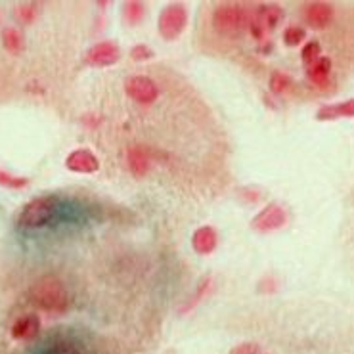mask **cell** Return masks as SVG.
Segmentation results:
<instances>
[{"label": "cell", "mask_w": 354, "mask_h": 354, "mask_svg": "<svg viewBox=\"0 0 354 354\" xmlns=\"http://www.w3.org/2000/svg\"><path fill=\"white\" fill-rule=\"evenodd\" d=\"M29 297L35 306L50 314H64L71 305L67 288L54 276H44L29 289Z\"/></svg>", "instance_id": "obj_1"}, {"label": "cell", "mask_w": 354, "mask_h": 354, "mask_svg": "<svg viewBox=\"0 0 354 354\" xmlns=\"http://www.w3.org/2000/svg\"><path fill=\"white\" fill-rule=\"evenodd\" d=\"M58 209V199L52 198V196H41V198L31 199L29 203H25L24 209L17 214V226L25 228V230L44 228L46 224L56 218Z\"/></svg>", "instance_id": "obj_2"}, {"label": "cell", "mask_w": 354, "mask_h": 354, "mask_svg": "<svg viewBox=\"0 0 354 354\" xmlns=\"http://www.w3.org/2000/svg\"><path fill=\"white\" fill-rule=\"evenodd\" d=\"M249 10L241 4L224 2L213 10V29L223 37H239L248 31Z\"/></svg>", "instance_id": "obj_3"}, {"label": "cell", "mask_w": 354, "mask_h": 354, "mask_svg": "<svg viewBox=\"0 0 354 354\" xmlns=\"http://www.w3.org/2000/svg\"><path fill=\"white\" fill-rule=\"evenodd\" d=\"M189 12L188 8L176 2V4H169L163 8V12L159 14V19H157V29H159V35L165 39V41H176L186 25H188Z\"/></svg>", "instance_id": "obj_4"}, {"label": "cell", "mask_w": 354, "mask_h": 354, "mask_svg": "<svg viewBox=\"0 0 354 354\" xmlns=\"http://www.w3.org/2000/svg\"><path fill=\"white\" fill-rule=\"evenodd\" d=\"M281 17H283L281 6H278V4H263V6L249 12L248 31L255 37L257 41H261V39H264V35L270 33L272 29L278 27Z\"/></svg>", "instance_id": "obj_5"}, {"label": "cell", "mask_w": 354, "mask_h": 354, "mask_svg": "<svg viewBox=\"0 0 354 354\" xmlns=\"http://www.w3.org/2000/svg\"><path fill=\"white\" fill-rule=\"evenodd\" d=\"M124 92L131 100H134L140 106H151L159 98L157 84L146 77V75H132L124 81Z\"/></svg>", "instance_id": "obj_6"}, {"label": "cell", "mask_w": 354, "mask_h": 354, "mask_svg": "<svg viewBox=\"0 0 354 354\" xmlns=\"http://www.w3.org/2000/svg\"><path fill=\"white\" fill-rule=\"evenodd\" d=\"M335 17V8L330 2H306L303 6V19L310 29H326Z\"/></svg>", "instance_id": "obj_7"}, {"label": "cell", "mask_w": 354, "mask_h": 354, "mask_svg": "<svg viewBox=\"0 0 354 354\" xmlns=\"http://www.w3.org/2000/svg\"><path fill=\"white\" fill-rule=\"evenodd\" d=\"M286 224H288V213H286V209L281 205L272 203V205L264 207L263 211L253 218L251 228L257 232H274L283 228Z\"/></svg>", "instance_id": "obj_8"}, {"label": "cell", "mask_w": 354, "mask_h": 354, "mask_svg": "<svg viewBox=\"0 0 354 354\" xmlns=\"http://www.w3.org/2000/svg\"><path fill=\"white\" fill-rule=\"evenodd\" d=\"M121 58V48L115 41H102L86 52V64L92 67H107Z\"/></svg>", "instance_id": "obj_9"}, {"label": "cell", "mask_w": 354, "mask_h": 354, "mask_svg": "<svg viewBox=\"0 0 354 354\" xmlns=\"http://www.w3.org/2000/svg\"><path fill=\"white\" fill-rule=\"evenodd\" d=\"M66 167L71 171V173L92 174V173H98L100 161H98V157L94 156L91 149L79 148V149H73V151L67 156Z\"/></svg>", "instance_id": "obj_10"}, {"label": "cell", "mask_w": 354, "mask_h": 354, "mask_svg": "<svg viewBox=\"0 0 354 354\" xmlns=\"http://www.w3.org/2000/svg\"><path fill=\"white\" fill-rule=\"evenodd\" d=\"M151 153L146 146H140V144H134L131 148L127 149V163H129V169L131 173L136 176V178H142L149 173L151 169Z\"/></svg>", "instance_id": "obj_11"}, {"label": "cell", "mask_w": 354, "mask_h": 354, "mask_svg": "<svg viewBox=\"0 0 354 354\" xmlns=\"http://www.w3.org/2000/svg\"><path fill=\"white\" fill-rule=\"evenodd\" d=\"M331 69H333L331 59L328 56H322L316 64L306 67V79L318 91H328L331 84Z\"/></svg>", "instance_id": "obj_12"}, {"label": "cell", "mask_w": 354, "mask_h": 354, "mask_svg": "<svg viewBox=\"0 0 354 354\" xmlns=\"http://www.w3.org/2000/svg\"><path fill=\"white\" fill-rule=\"evenodd\" d=\"M218 245V234L213 226H201L192 236V248L198 255H211Z\"/></svg>", "instance_id": "obj_13"}, {"label": "cell", "mask_w": 354, "mask_h": 354, "mask_svg": "<svg viewBox=\"0 0 354 354\" xmlns=\"http://www.w3.org/2000/svg\"><path fill=\"white\" fill-rule=\"evenodd\" d=\"M41 331V320L37 314H25L17 318L12 326V337L16 341H31L39 335Z\"/></svg>", "instance_id": "obj_14"}, {"label": "cell", "mask_w": 354, "mask_h": 354, "mask_svg": "<svg viewBox=\"0 0 354 354\" xmlns=\"http://www.w3.org/2000/svg\"><path fill=\"white\" fill-rule=\"evenodd\" d=\"M354 117V98L322 106L316 113L318 121H337V119H353Z\"/></svg>", "instance_id": "obj_15"}, {"label": "cell", "mask_w": 354, "mask_h": 354, "mask_svg": "<svg viewBox=\"0 0 354 354\" xmlns=\"http://www.w3.org/2000/svg\"><path fill=\"white\" fill-rule=\"evenodd\" d=\"M2 46L4 50L12 54V56H17L25 50V37L24 33L16 29V27H6L2 29Z\"/></svg>", "instance_id": "obj_16"}, {"label": "cell", "mask_w": 354, "mask_h": 354, "mask_svg": "<svg viewBox=\"0 0 354 354\" xmlns=\"http://www.w3.org/2000/svg\"><path fill=\"white\" fill-rule=\"evenodd\" d=\"M39 14H41V2H19L14 8V17L24 25L33 24Z\"/></svg>", "instance_id": "obj_17"}, {"label": "cell", "mask_w": 354, "mask_h": 354, "mask_svg": "<svg viewBox=\"0 0 354 354\" xmlns=\"http://www.w3.org/2000/svg\"><path fill=\"white\" fill-rule=\"evenodd\" d=\"M42 354H84L83 348L73 343V341H69V339H56V341H52L48 345L44 346V351Z\"/></svg>", "instance_id": "obj_18"}, {"label": "cell", "mask_w": 354, "mask_h": 354, "mask_svg": "<svg viewBox=\"0 0 354 354\" xmlns=\"http://www.w3.org/2000/svg\"><path fill=\"white\" fill-rule=\"evenodd\" d=\"M146 16V6L144 2L138 0H131V2H124L123 4V19L124 24L129 25H138Z\"/></svg>", "instance_id": "obj_19"}, {"label": "cell", "mask_w": 354, "mask_h": 354, "mask_svg": "<svg viewBox=\"0 0 354 354\" xmlns=\"http://www.w3.org/2000/svg\"><path fill=\"white\" fill-rule=\"evenodd\" d=\"M268 86H270L272 94L281 96V94H288L293 88V79L283 71H274L268 79Z\"/></svg>", "instance_id": "obj_20"}, {"label": "cell", "mask_w": 354, "mask_h": 354, "mask_svg": "<svg viewBox=\"0 0 354 354\" xmlns=\"http://www.w3.org/2000/svg\"><path fill=\"white\" fill-rule=\"evenodd\" d=\"M320 58H322L320 42L318 41L306 42L305 48L301 50V59H303V64L308 67V66H313V64H316Z\"/></svg>", "instance_id": "obj_21"}, {"label": "cell", "mask_w": 354, "mask_h": 354, "mask_svg": "<svg viewBox=\"0 0 354 354\" xmlns=\"http://www.w3.org/2000/svg\"><path fill=\"white\" fill-rule=\"evenodd\" d=\"M29 184V178L25 176H16V174L8 173V171H2L0 169V186L2 188H10V189H21Z\"/></svg>", "instance_id": "obj_22"}, {"label": "cell", "mask_w": 354, "mask_h": 354, "mask_svg": "<svg viewBox=\"0 0 354 354\" xmlns=\"http://www.w3.org/2000/svg\"><path fill=\"white\" fill-rule=\"evenodd\" d=\"M305 37L306 33L303 27L291 25V27H288V29L283 31V44L289 46V48H295V46H299L301 42L305 41Z\"/></svg>", "instance_id": "obj_23"}, {"label": "cell", "mask_w": 354, "mask_h": 354, "mask_svg": "<svg viewBox=\"0 0 354 354\" xmlns=\"http://www.w3.org/2000/svg\"><path fill=\"white\" fill-rule=\"evenodd\" d=\"M131 56L134 62H146V59L153 58V50L146 44H136V46H132Z\"/></svg>", "instance_id": "obj_24"}, {"label": "cell", "mask_w": 354, "mask_h": 354, "mask_svg": "<svg viewBox=\"0 0 354 354\" xmlns=\"http://www.w3.org/2000/svg\"><path fill=\"white\" fill-rule=\"evenodd\" d=\"M230 354H268L264 353L261 346L257 345V343H241V345L234 346L230 351Z\"/></svg>", "instance_id": "obj_25"}, {"label": "cell", "mask_w": 354, "mask_h": 354, "mask_svg": "<svg viewBox=\"0 0 354 354\" xmlns=\"http://www.w3.org/2000/svg\"><path fill=\"white\" fill-rule=\"evenodd\" d=\"M209 288H211V278H205V280L201 281L198 286V291H196V297L192 299L188 303V306H184V310H188V308H192V306L198 305V301L201 299L203 295H207V291H209Z\"/></svg>", "instance_id": "obj_26"}, {"label": "cell", "mask_w": 354, "mask_h": 354, "mask_svg": "<svg viewBox=\"0 0 354 354\" xmlns=\"http://www.w3.org/2000/svg\"><path fill=\"white\" fill-rule=\"evenodd\" d=\"M276 283L272 281V278H264L263 281H261V286H259V291H266V293H272V291H276Z\"/></svg>", "instance_id": "obj_27"}]
</instances>
